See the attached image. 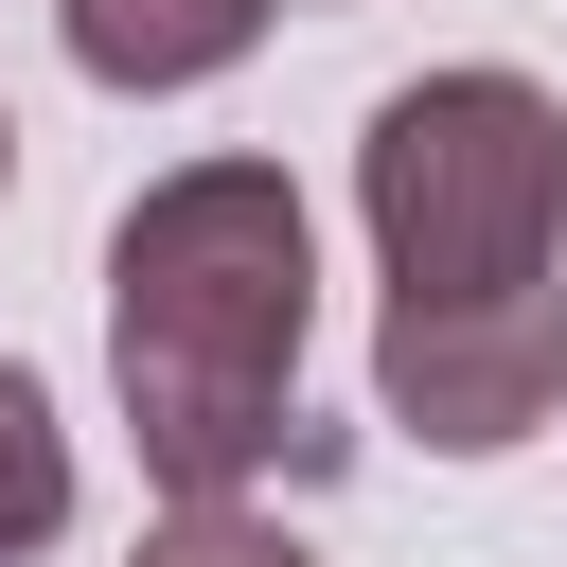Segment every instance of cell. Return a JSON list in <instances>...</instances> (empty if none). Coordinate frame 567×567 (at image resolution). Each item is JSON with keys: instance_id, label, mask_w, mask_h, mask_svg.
Returning <instances> with one entry per match:
<instances>
[{"instance_id": "cell-1", "label": "cell", "mask_w": 567, "mask_h": 567, "mask_svg": "<svg viewBox=\"0 0 567 567\" xmlns=\"http://www.w3.org/2000/svg\"><path fill=\"white\" fill-rule=\"evenodd\" d=\"M301 319H319V230L284 159H177L106 230V372L142 425L159 496H248L319 478L337 425H301Z\"/></svg>"}, {"instance_id": "cell-2", "label": "cell", "mask_w": 567, "mask_h": 567, "mask_svg": "<svg viewBox=\"0 0 567 567\" xmlns=\"http://www.w3.org/2000/svg\"><path fill=\"white\" fill-rule=\"evenodd\" d=\"M354 213H372L390 319L567 301V106L532 71H425L354 142Z\"/></svg>"}, {"instance_id": "cell-3", "label": "cell", "mask_w": 567, "mask_h": 567, "mask_svg": "<svg viewBox=\"0 0 567 567\" xmlns=\"http://www.w3.org/2000/svg\"><path fill=\"white\" fill-rule=\"evenodd\" d=\"M53 18H71V71L89 89H213L266 35V0H53Z\"/></svg>"}, {"instance_id": "cell-4", "label": "cell", "mask_w": 567, "mask_h": 567, "mask_svg": "<svg viewBox=\"0 0 567 567\" xmlns=\"http://www.w3.org/2000/svg\"><path fill=\"white\" fill-rule=\"evenodd\" d=\"M71 532V425H53V390L0 354V567H35Z\"/></svg>"}, {"instance_id": "cell-5", "label": "cell", "mask_w": 567, "mask_h": 567, "mask_svg": "<svg viewBox=\"0 0 567 567\" xmlns=\"http://www.w3.org/2000/svg\"><path fill=\"white\" fill-rule=\"evenodd\" d=\"M124 567H319V549H301L284 514H248V496H177V514H159Z\"/></svg>"}, {"instance_id": "cell-6", "label": "cell", "mask_w": 567, "mask_h": 567, "mask_svg": "<svg viewBox=\"0 0 567 567\" xmlns=\"http://www.w3.org/2000/svg\"><path fill=\"white\" fill-rule=\"evenodd\" d=\"M0 195H18V106H0Z\"/></svg>"}]
</instances>
